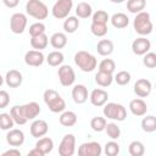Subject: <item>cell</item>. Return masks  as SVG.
<instances>
[{
    "mask_svg": "<svg viewBox=\"0 0 156 156\" xmlns=\"http://www.w3.org/2000/svg\"><path fill=\"white\" fill-rule=\"evenodd\" d=\"M43 99L48 108L54 113H61L66 110V102L62 96L54 89H46L43 94Z\"/></svg>",
    "mask_w": 156,
    "mask_h": 156,
    "instance_id": "obj_1",
    "label": "cell"
},
{
    "mask_svg": "<svg viewBox=\"0 0 156 156\" xmlns=\"http://www.w3.org/2000/svg\"><path fill=\"white\" fill-rule=\"evenodd\" d=\"M133 28H134L135 33H138L141 37L149 35L154 29V24H152L150 13L146 11L135 13V18L133 21Z\"/></svg>",
    "mask_w": 156,
    "mask_h": 156,
    "instance_id": "obj_2",
    "label": "cell"
},
{
    "mask_svg": "<svg viewBox=\"0 0 156 156\" xmlns=\"http://www.w3.org/2000/svg\"><path fill=\"white\" fill-rule=\"evenodd\" d=\"M73 60H74V63L78 66V68L82 69L83 72H91L98 66V61H96L95 56L85 50L77 51L74 54Z\"/></svg>",
    "mask_w": 156,
    "mask_h": 156,
    "instance_id": "obj_3",
    "label": "cell"
},
{
    "mask_svg": "<svg viewBox=\"0 0 156 156\" xmlns=\"http://www.w3.org/2000/svg\"><path fill=\"white\" fill-rule=\"evenodd\" d=\"M26 12L35 20H45L49 15L48 6L41 0H28L26 4Z\"/></svg>",
    "mask_w": 156,
    "mask_h": 156,
    "instance_id": "obj_4",
    "label": "cell"
},
{
    "mask_svg": "<svg viewBox=\"0 0 156 156\" xmlns=\"http://www.w3.org/2000/svg\"><path fill=\"white\" fill-rule=\"evenodd\" d=\"M102 112H104L105 117L113 119V121H117V122H122L127 118L126 107L121 104H117V102H106L104 105Z\"/></svg>",
    "mask_w": 156,
    "mask_h": 156,
    "instance_id": "obj_5",
    "label": "cell"
},
{
    "mask_svg": "<svg viewBox=\"0 0 156 156\" xmlns=\"http://www.w3.org/2000/svg\"><path fill=\"white\" fill-rule=\"evenodd\" d=\"M72 7H73L72 0H57L51 9V13L56 20H63L68 17Z\"/></svg>",
    "mask_w": 156,
    "mask_h": 156,
    "instance_id": "obj_6",
    "label": "cell"
},
{
    "mask_svg": "<svg viewBox=\"0 0 156 156\" xmlns=\"http://www.w3.org/2000/svg\"><path fill=\"white\" fill-rule=\"evenodd\" d=\"M58 80L62 87H71L76 80V73L74 69L69 65H61L57 71Z\"/></svg>",
    "mask_w": 156,
    "mask_h": 156,
    "instance_id": "obj_7",
    "label": "cell"
},
{
    "mask_svg": "<svg viewBox=\"0 0 156 156\" xmlns=\"http://www.w3.org/2000/svg\"><path fill=\"white\" fill-rule=\"evenodd\" d=\"M76 151V136L73 134L63 135L60 145H58V155L60 156H72Z\"/></svg>",
    "mask_w": 156,
    "mask_h": 156,
    "instance_id": "obj_8",
    "label": "cell"
},
{
    "mask_svg": "<svg viewBox=\"0 0 156 156\" xmlns=\"http://www.w3.org/2000/svg\"><path fill=\"white\" fill-rule=\"evenodd\" d=\"M27 16L22 12H16L10 18V29L15 34H22L27 27Z\"/></svg>",
    "mask_w": 156,
    "mask_h": 156,
    "instance_id": "obj_9",
    "label": "cell"
},
{
    "mask_svg": "<svg viewBox=\"0 0 156 156\" xmlns=\"http://www.w3.org/2000/svg\"><path fill=\"white\" fill-rule=\"evenodd\" d=\"M102 154V147L98 141L83 143L78 147L79 156H100Z\"/></svg>",
    "mask_w": 156,
    "mask_h": 156,
    "instance_id": "obj_10",
    "label": "cell"
},
{
    "mask_svg": "<svg viewBox=\"0 0 156 156\" xmlns=\"http://www.w3.org/2000/svg\"><path fill=\"white\" fill-rule=\"evenodd\" d=\"M150 49H151V41L145 37H139L134 39L132 43V51L138 56L145 55L146 52L150 51Z\"/></svg>",
    "mask_w": 156,
    "mask_h": 156,
    "instance_id": "obj_11",
    "label": "cell"
},
{
    "mask_svg": "<svg viewBox=\"0 0 156 156\" xmlns=\"http://www.w3.org/2000/svg\"><path fill=\"white\" fill-rule=\"evenodd\" d=\"M45 56L40 50H29L24 55V62L27 66L32 67H39L44 63Z\"/></svg>",
    "mask_w": 156,
    "mask_h": 156,
    "instance_id": "obj_12",
    "label": "cell"
},
{
    "mask_svg": "<svg viewBox=\"0 0 156 156\" xmlns=\"http://www.w3.org/2000/svg\"><path fill=\"white\" fill-rule=\"evenodd\" d=\"M24 133L21 129L17 128H11L9 129L7 134H6V141L10 146L13 147H18L24 143Z\"/></svg>",
    "mask_w": 156,
    "mask_h": 156,
    "instance_id": "obj_13",
    "label": "cell"
},
{
    "mask_svg": "<svg viewBox=\"0 0 156 156\" xmlns=\"http://www.w3.org/2000/svg\"><path fill=\"white\" fill-rule=\"evenodd\" d=\"M151 90H152V84L146 78H140L134 84V93L139 98H146V96H149L150 93H151Z\"/></svg>",
    "mask_w": 156,
    "mask_h": 156,
    "instance_id": "obj_14",
    "label": "cell"
},
{
    "mask_svg": "<svg viewBox=\"0 0 156 156\" xmlns=\"http://www.w3.org/2000/svg\"><path fill=\"white\" fill-rule=\"evenodd\" d=\"M107 99H108V93L101 88H96V89L91 90V93L89 95V100H90L91 105H94L96 107L104 106L107 102Z\"/></svg>",
    "mask_w": 156,
    "mask_h": 156,
    "instance_id": "obj_15",
    "label": "cell"
},
{
    "mask_svg": "<svg viewBox=\"0 0 156 156\" xmlns=\"http://www.w3.org/2000/svg\"><path fill=\"white\" fill-rule=\"evenodd\" d=\"M29 130H30L32 136L38 139V138L46 135V133L49 130V126H48L46 121H44V119H33Z\"/></svg>",
    "mask_w": 156,
    "mask_h": 156,
    "instance_id": "obj_16",
    "label": "cell"
},
{
    "mask_svg": "<svg viewBox=\"0 0 156 156\" xmlns=\"http://www.w3.org/2000/svg\"><path fill=\"white\" fill-rule=\"evenodd\" d=\"M21 108H22V112H23L24 117L27 118V121H33V119H35V118L39 116L40 111H41L40 105H39L38 102H35V101H30V102H28V104L21 105Z\"/></svg>",
    "mask_w": 156,
    "mask_h": 156,
    "instance_id": "obj_17",
    "label": "cell"
},
{
    "mask_svg": "<svg viewBox=\"0 0 156 156\" xmlns=\"http://www.w3.org/2000/svg\"><path fill=\"white\" fill-rule=\"evenodd\" d=\"M88 98H89L88 88L84 84H77L72 88V99L76 104L82 105L88 100Z\"/></svg>",
    "mask_w": 156,
    "mask_h": 156,
    "instance_id": "obj_18",
    "label": "cell"
},
{
    "mask_svg": "<svg viewBox=\"0 0 156 156\" xmlns=\"http://www.w3.org/2000/svg\"><path fill=\"white\" fill-rule=\"evenodd\" d=\"M4 80L7 84V87H10V88H18L23 82V76L17 69H10L6 72Z\"/></svg>",
    "mask_w": 156,
    "mask_h": 156,
    "instance_id": "obj_19",
    "label": "cell"
},
{
    "mask_svg": "<svg viewBox=\"0 0 156 156\" xmlns=\"http://www.w3.org/2000/svg\"><path fill=\"white\" fill-rule=\"evenodd\" d=\"M129 110H130V112L134 116L141 117V116H145L146 115V112H147V105L140 98L139 99H133L129 102Z\"/></svg>",
    "mask_w": 156,
    "mask_h": 156,
    "instance_id": "obj_20",
    "label": "cell"
},
{
    "mask_svg": "<svg viewBox=\"0 0 156 156\" xmlns=\"http://www.w3.org/2000/svg\"><path fill=\"white\" fill-rule=\"evenodd\" d=\"M110 21H111V24L117 28V29H122V28H126L128 27L129 24V18L126 13L123 12H117V13H113L111 17H110Z\"/></svg>",
    "mask_w": 156,
    "mask_h": 156,
    "instance_id": "obj_21",
    "label": "cell"
},
{
    "mask_svg": "<svg viewBox=\"0 0 156 156\" xmlns=\"http://www.w3.org/2000/svg\"><path fill=\"white\" fill-rule=\"evenodd\" d=\"M113 49H115L113 43L110 39H101L96 44V51L101 56H108V55H111L113 52Z\"/></svg>",
    "mask_w": 156,
    "mask_h": 156,
    "instance_id": "obj_22",
    "label": "cell"
},
{
    "mask_svg": "<svg viewBox=\"0 0 156 156\" xmlns=\"http://www.w3.org/2000/svg\"><path fill=\"white\" fill-rule=\"evenodd\" d=\"M77 115L73 111H62L60 117H58V122L61 126L63 127H72L77 123Z\"/></svg>",
    "mask_w": 156,
    "mask_h": 156,
    "instance_id": "obj_23",
    "label": "cell"
},
{
    "mask_svg": "<svg viewBox=\"0 0 156 156\" xmlns=\"http://www.w3.org/2000/svg\"><path fill=\"white\" fill-rule=\"evenodd\" d=\"M35 147H38L44 155L46 154H50L54 149V140L49 136H41V138H38V141L35 143Z\"/></svg>",
    "mask_w": 156,
    "mask_h": 156,
    "instance_id": "obj_24",
    "label": "cell"
},
{
    "mask_svg": "<svg viewBox=\"0 0 156 156\" xmlns=\"http://www.w3.org/2000/svg\"><path fill=\"white\" fill-rule=\"evenodd\" d=\"M49 44V38L45 33L35 35V37H30V46L34 50H44Z\"/></svg>",
    "mask_w": 156,
    "mask_h": 156,
    "instance_id": "obj_25",
    "label": "cell"
},
{
    "mask_svg": "<svg viewBox=\"0 0 156 156\" xmlns=\"http://www.w3.org/2000/svg\"><path fill=\"white\" fill-rule=\"evenodd\" d=\"M50 44L54 49H63L67 44V35L62 32H56L50 37Z\"/></svg>",
    "mask_w": 156,
    "mask_h": 156,
    "instance_id": "obj_26",
    "label": "cell"
},
{
    "mask_svg": "<svg viewBox=\"0 0 156 156\" xmlns=\"http://www.w3.org/2000/svg\"><path fill=\"white\" fill-rule=\"evenodd\" d=\"M76 15H77L78 18H89L93 15L91 5L88 4V2H85V1L79 2L76 6Z\"/></svg>",
    "mask_w": 156,
    "mask_h": 156,
    "instance_id": "obj_27",
    "label": "cell"
},
{
    "mask_svg": "<svg viewBox=\"0 0 156 156\" xmlns=\"http://www.w3.org/2000/svg\"><path fill=\"white\" fill-rule=\"evenodd\" d=\"M45 60H46V62H48L49 66H51V67H57V66H61V65H62V62H63V60H65V56H63V54H62L61 51L55 50V51L49 52V55L46 56Z\"/></svg>",
    "mask_w": 156,
    "mask_h": 156,
    "instance_id": "obj_28",
    "label": "cell"
},
{
    "mask_svg": "<svg viewBox=\"0 0 156 156\" xmlns=\"http://www.w3.org/2000/svg\"><path fill=\"white\" fill-rule=\"evenodd\" d=\"M113 82V76L111 73H106V72H101L99 71L96 74H95V83L102 88H106V87H110Z\"/></svg>",
    "mask_w": 156,
    "mask_h": 156,
    "instance_id": "obj_29",
    "label": "cell"
},
{
    "mask_svg": "<svg viewBox=\"0 0 156 156\" xmlns=\"http://www.w3.org/2000/svg\"><path fill=\"white\" fill-rule=\"evenodd\" d=\"M10 115H11V117H12V119H13L15 124L23 126V124H26V123L28 122V121H27V118L24 117L23 112H22L21 106H18V105H16V106H12V107H11V110H10Z\"/></svg>",
    "mask_w": 156,
    "mask_h": 156,
    "instance_id": "obj_30",
    "label": "cell"
},
{
    "mask_svg": "<svg viewBox=\"0 0 156 156\" xmlns=\"http://www.w3.org/2000/svg\"><path fill=\"white\" fill-rule=\"evenodd\" d=\"M79 27V20L78 17L76 16H68L65 18V22H63V30L68 34H72L74 33Z\"/></svg>",
    "mask_w": 156,
    "mask_h": 156,
    "instance_id": "obj_31",
    "label": "cell"
},
{
    "mask_svg": "<svg viewBox=\"0 0 156 156\" xmlns=\"http://www.w3.org/2000/svg\"><path fill=\"white\" fill-rule=\"evenodd\" d=\"M141 129L146 133H152L156 130V117L154 115H149L141 119Z\"/></svg>",
    "mask_w": 156,
    "mask_h": 156,
    "instance_id": "obj_32",
    "label": "cell"
},
{
    "mask_svg": "<svg viewBox=\"0 0 156 156\" xmlns=\"http://www.w3.org/2000/svg\"><path fill=\"white\" fill-rule=\"evenodd\" d=\"M146 6V0H128L127 1V10L130 13H138L144 11Z\"/></svg>",
    "mask_w": 156,
    "mask_h": 156,
    "instance_id": "obj_33",
    "label": "cell"
},
{
    "mask_svg": "<svg viewBox=\"0 0 156 156\" xmlns=\"http://www.w3.org/2000/svg\"><path fill=\"white\" fill-rule=\"evenodd\" d=\"M128 152L130 156H143L145 152V146L139 140H133L128 146Z\"/></svg>",
    "mask_w": 156,
    "mask_h": 156,
    "instance_id": "obj_34",
    "label": "cell"
},
{
    "mask_svg": "<svg viewBox=\"0 0 156 156\" xmlns=\"http://www.w3.org/2000/svg\"><path fill=\"white\" fill-rule=\"evenodd\" d=\"M105 130H106L107 136L111 138L112 140H117V139L121 136V128H119V127L117 126V123H115V122L106 123Z\"/></svg>",
    "mask_w": 156,
    "mask_h": 156,
    "instance_id": "obj_35",
    "label": "cell"
},
{
    "mask_svg": "<svg viewBox=\"0 0 156 156\" xmlns=\"http://www.w3.org/2000/svg\"><path fill=\"white\" fill-rule=\"evenodd\" d=\"M106 118L105 117H100V116H96V117H93L91 121H90V127L94 132H102L105 130V127H106Z\"/></svg>",
    "mask_w": 156,
    "mask_h": 156,
    "instance_id": "obj_36",
    "label": "cell"
},
{
    "mask_svg": "<svg viewBox=\"0 0 156 156\" xmlns=\"http://www.w3.org/2000/svg\"><path fill=\"white\" fill-rule=\"evenodd\" d=\"M116 69V62L112 58H104L100 63H99V71L101 72H106V73H113Z\"/></svg>",
    "mask_w": 156,
    "mask_h": 156,
    "instance_id": "obj_37",
    "label": "cell"
},
{
    "mask_svg": "<svg viewBox=\"0 0 156 156\" xmlns=\"http://www.w3.org/2000/svg\"><path fill=\"white\" fill-rule=\"evenodd\" d=\"M13 124H15V122L10 113H6V112L0 113V129L9 130V129L13 128Z\"/></svg>",
    "mask_w": 156,
    "mask_h": 156,
    "instance_id": "obj_38",
    "label": "cell"
},
{
    "mask_svg": "<svg viewBox=\"0 0 156 156\" xmlns=\"http://www.w3.org/2000/svg\"><path fill=\"white\" fill-rule=\"evenodd\" d=\"M104 152L107 155V156H117L119 154V144L115 140H111V141H107L105 144V149H104Z\"/></svg>",
    "mask_w": 156,
    "mask_h": 156,
    "instance_id": "obj_39",
    "label": "cell"
},
{
    "mask_svg": "<svg viewBox=\"0 0 156 156\" xmlns=\"http://www.w3.org/2000/svg\"><path fill=\"white\" fill-rule=\"evenodd\" d=\"M107 26L104 24V23H94L91 22V26H90V32L95 35V37H104L107 34Z\"/></svg>",
    "mask_w": 156,
    "mask_h": 156,
    "instance_id": "obj_40",
    "label": "cell"
},
{
    "mask_svg": "<svg viewBox=\"0 0 156 156\" xmlns=\"http://www.w3.org/2000/svg\"><path fill=\"white\" fill-rule=\"evenodd\" d=\"M91 22L94 23H104V24H107V21L110 20V16L106 11L104 10H98L96 12H94L91 15Z\"/></svg>",
    "mask_w": 156,
    "mask_h": 156,
    "instance_id": "obj_41",
    "label": "cell"
},
{
    "mask_svg": "<svg viewBox=\"0 0 156 156\" xmlns=\"http://www.w3.org/2000/svg\"><path fill=\"white\" fill-rule=\"evenodd\" d=\"M132 79V76L129 72L127 71H119L115 77H113V80L118 84V85H127Z\"/></svg>",
    "mask_w": 156,
    "mask_h": 156,
    "instance_id": "obj_42",
    "label": "cell"
},
{
    "mask_svg": "<svg viewBox=\"0 0 156 156\" xmlns=\"http://www.w3.org/2000/svg\"><path fill=\"white\" fill-rule=\"evenodd\" d=\"M45 33V24L43 22H35L29 26V34L30 37H35L39 34Z\"/></svg>",
    "mask_w": 156,
    "mask_h": 156,
    "instance_id": "obj_43",
    "label": "cell"
},
{
    "mask_svg": "<svg viewBox=\"0 0 156 156\" xmlns=\"http://www.w3.org/2000/svg\"><path fill=\"white\" fill-rule=\"evenodd\" d=\"M143 56H144V58H143L144 66H146L147 68H155L156 67V54L155 52L149 51Z\"/></svg>",
    "mask_w": 156,
    "mask_h": 156,
    "instance_id": "obj_44",
    "label": "cell"
},
{
    "mask_svg": "<svg viewBox=\"0 0 156 156\" xmlns=\"http://www.w3.org/2000/svg\"><path fill=\"white\" fill-rule=\"evenodd\" d=\"M10 104V95L6 90L0 89V108L7 107Z\"/></svg>",
    "mask_w": 156,
    "mask_h": 156,
    "instance_id": "obj_45",
    "label": "cell"
},
{
    "mask_svg": "<svg viewBox=\"0 0 156 156\" xmlns=\"http://www.w3.org/2000/svg\"><path fill=\"white\" fill-rule=\"evenodd\" d=\"M1 155L2 156H21V151L17 147H13V149H9V150L4 151Z\"/></svg>",
    "mask_w": 156,
    "mask_h": 156,
    "instance_id": "obj_46",
    "label": "cell"
},
{
    "mask_svg": "<svg viewBox=\"0 0 156 156\" xmlns=\"http://www.w3.org/2000/svg\"><path fill=\"white\" fill-rule=\"evenodd\" d=\"M2 2H4V5H5L6 7L13 9V7H16V6L20 4V0H2Z\"/></svg>",
    "mask_w": 156,
    "mask_h": 156,
    "instance_id": "obj_47",
    "label": "cell"
},
{
    "mask_svg": "<svg viewBox=\"0 0 156 156\" xmlns=\"http://www.w3.org/2000/svg\"><path fill=\"white\" fill-rule=\"evenodd\" d=\"M28 156H44V154L38 147H34L28 152Z\"/></svg>",
    "mask_w": 156,
    "mask_h": 156,
    "instance_id": "obj_48",
    "label": "cell"
},
{
    "mask_svg": "<svg viewBox=\"0 0 156 156\" xmlns=\"http://www.w3.org/2000/svg\"><path fill=\"white\" fill-rule=\"evenodd\" d=\"M111 2H113V4H122V2H124L126 0H110Z\"/></svg>",
    "mask_w": 156,
    "mask_h": 156,
    "instance_id": "obj_49",
    "label": "cell"
},
{
    "mask_svg": "<svg viewBox=\"0 0 156 156\" xmlns=\"http://www.w3.org/2000/svg\"><path fill=\"white\" fill-rule=\"evenodd\" d=\"M4 84V77L0 74V88H1V85Z\"/></svg>",
    "mask_w": 156,
    "mask_h": 156,
    "instance_id": "obj_50",
    "label": "cell"
}]
</instances>
